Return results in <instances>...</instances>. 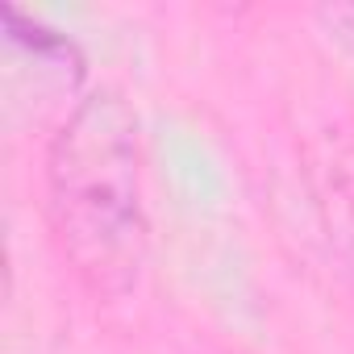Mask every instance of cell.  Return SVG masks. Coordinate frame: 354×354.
<instances>
[{"label":"cell","instance_id":"cell-1","mask_svg":"<svg viewBox=\"0 0 354 354\" xmlns=\"http://www.w3.org/2000/svg\"><path fill=\"white\" fill-rule=\"evenodd\" d=\"M46 213L63 259L96 296L133 292L146 267L138 117L113 92H88L46 150Z\"/></svg>","mask_w":354,"mask_h":354}]
</instances>
